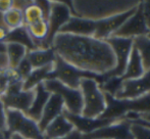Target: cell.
<instances>
[{
  "mask_svg": "<svg viewBox=\"0 0 150 139\" xmlns=\"http://www.w3.org/2000/svg\"><path fill=\"white\" fill-rule=\"evenodd\" d=\"M79 89L83 96L82 116L87 118H99L106 109L104 92L93 79H82Z\"/></svg>",
  "mask_w": 150,
  "mask_h": 139,
  "instance_id": "277c9868",
  "label": "cell"
},
{
  "mask_svg": "<svg viewBox=\"0 0 150 139\" xmlns=\"http://www.w3.org/2000/svg\"><path fill=\"white\" fill-rule=\"evenodd\" d=\"M6 131V111L4 105L0 100V133H5Z\"/></svg>",
  "mask_w": 150,
  "mask_h": 139,
  "instance_id": "836d02e7",
  "label": "cell"
},
{
  "mask_svg": "<svg viewBox=\"0 0 150 139\" xmlns=\"http://www.w3.org/2000/svg\"><path fill=\"white\" fill-rule=\"evenodd\" d=\"M52 70H53V65H49V66H45L38 69H33L30 75L23 81V89H35L36 86L48 80V76H49V73Z\"/></svg>",
  "mask_w": 150,
  "mask_h": 139,
  "instance_id": "7402d4cb",
  "label": "cell"
},
{
  "mask_svg": "<svg viewBox=\"0 0 150 139\" xmlns=\"http://www.w3.org/2000/svg\"><path fill=\"white\" fill-rule=\"evenodd\" d=\"M136 9L137 7H133L127 11L96 21V31L93 37L99 40H106L119 30L122 25L136 11Z\"/></svg>",
  "mask_w": 150,
  "mask_h": 139,
  "instance_id": "7c38bea8",
  "label": "cell"
},
{
  "mask_svg": "<svg viewBox=\"0 0 150 139\" xmlns=\"http://www.w3.org/2000/svg\"><path fill=\"white\" fill-rule=\"evenodd\" d=\"M150 92V70L140 78L124 80L120 91L115 96L117 99H134Z\"/></svg>",
  "mask_w": 150,
  "mask_h": 139,
  "instance_id": "8fae6325",
  "label": "cell"
},
{
  "mask_svg": "<svg viewBox=\"0 0 150 139\" xmlns=\"http://www.w3.org/2000/svg\"><path fill=\"white\" fill-rule=\"evenodd\" d=\"M0 70H1V69H0Z\"/></svg>",
  "mask_w": 150,
  "mask_h": 139,
  "instance_id": "bcb514c9",
  "label": "cell"
},
{
  "mask_svg": "<svg viewBox=\"0 0 150 139\" xmlns=\"http://www.w3.org/2000/svg\"><path fill=\"white\" fill-rule=\"evenodd\" d=\"M9 139H26V138L18 135V134H11V135L9 136Z\"/></svg>",
  "mask_w": 150,
  "mask_h": 139,
  "instance_id": "60d3db41",
  "label": "cell"
},
{
  "mask_svg": "<svg viewBox=\"0 0 150 139\" xmlns=\"http://www.w3.org/2000/svg\"><path fill=\"white\" fill-rule=\"evenodd\" d=\"M75 129L71 123L61 113L56 119H54L43 131L45 139H57L64 137Z\"/></svg>",
  "mask_w": 150,
  "mask_h": 139,
  "instance_id": "ac0fdd59",
  "label": "cell"
},
{
  "mask_svg": "<svg viewBox=\"0 0 150 139\" xmlns=\"http://www.w3.org/2000/svg\"><path fill=\"white\" fill-rule=\"evenodd\" d=\"M133 45L138 49L139 53H140L145 71L150 70V38L147 36L136 37L134 38Z\"/></svg>",
  "mask_w": 150,
  "mask_h": 139,
  "instance_id": "484cf974",
  "label": "cell"
},
{
  "mask_svg": "<svg viewBox=\"0 0 150 139\" xmlns=\"http://www.w3.org/2000/svg\"><path fill=\"white\" fill-rule=\"evenodd\" d=\"M71 12L65 5L58 3H52L51 11L47 18L48 27V36L45 39V41L42 44L41 49H47V48H52V43H53L54 37L59 33L60 29L67 23V21L71 18Z\"/></svg>",
  "mask_w": 150,
  "mask_h": 139,
  "instance_id": "9c48e42d",
  "label": "cell"
},
{
  "mask_svg": "<svg viewBox=\"0 0 150 139\" xmlns=\"http://www.w3.org/2000/svg\"><path fill=\"white\" fill-rule=\"evenodd\" d=\"M35 97V89H23V80L14 79L10 81L5 92L0 96V100L6 109H16L26 115Z\"/></svg>",
  "mask_w": 150,
  "mask_h": 139,
  "instance_id": "8992f818",
  "label": "cell"
},
{
  "mask_svg": "<svg viewBox=\"0 0 150 139\" xmlns=\"http://www.w3.org/2000/svg\"><path fill=\"white\" fill-rule=\"evenodd\" d=\"M124 82L122 77H108L107 80L100 86V89L104 93H108L115 97L120 91L122 84Z\"/></svg>",
  "mask_w": 150,
  "mask_h": 139,
  "instance_id": "4316f807",
  "label": "cell"
},
{
  "mask_svg": "<svg viewBox=\"0 0 150 139\" xmlns=\"http://www.w3.org/2000/svg\"><path fill=\"white\" fill-rule=\"evenodd\" d=\"M14 79H21L20 76L16 72V70L9 68L0 70V96L5 92L10 81H12Z\"/></svg>",
  "mask_w": 150,
  "mask_h": 139,
  "instance_id": "f1b7e54d",
  "label": "cell"
},
{
  "mask_svg": "<svg viewBox=\"0 0 150 139\" xmlns=\"http://www.w3.org/2000/svg\"><path fill=\"white\" fill-rule=\"evenodd\" d=\"M145 73V69L143 67L142 58L139 53L138 49L133 45L130 57L127 62V67L125 73L122 75V80H132L140 78Z\"/></svg>",
  "mask_w": 150,
  "mask_h": 139,
  "instance_id": "ffe728a7",
  "label": "cell"
},
{
  "mask_svg": "<svg viewBox=\"0 0 150 139\" xmlns=\"http://www.w3.org/2000/svg\"><path fill=\"white\" fill-rule=\"evenodd\" d=\"M131 126L132 124L128 120H117L92 133L83 135V139H134Z\"/></svg>",
  "mask_w": 150,
  "mask_h": 139,
  "instance_id": "30bf717a",
  "label": "cell"
},
{
  "mask_svg": "<svg viewBox=\"0 0 150 139\" xmlns=\"http://www.w3.org/2000/svg\"><path fill=\"white\" fill-rule=\"evenodd\" d=\"M18 134L26 139H45L38 123L16 109H6V131L4 138Z\"/></svg>",
  "mask_w": 150,
  "mask_h": 139,
  "instance_id": "5b68a950",
  "label": "cell"
},
{
  "mask_svg": "<svg viewBox=\"0 0 150 139\" xmlns=\"http://www.w3.org/2000/svg\"><path fill=\"white\" fill-rule=\"evenodd\" d=\"M131 123V122H130ZM131 131L134 136V139H150V129L145 126L139 124L131 123Z\"/></svg>",
  "mask_w": 150,
  "mask_h": 139,
  "instance_id": "f546056e",
  "label": "cell"
},
{
  "mask_svg": "<svg viewBox=\"0 0 150 139\" xmlns=\"http://www.w3.org/2000/svg\"><path fill=\"white\" fill-rule=\"evenodd\" d=\"M57 139H83V134H81L79 131H77V130L74 129L71 133L67 134V135H65L64 137L57 138Z\"/></svg>",
  "mask_w": 150,
  "mask_h": 139,
  "instance_id": "8d00e7d4",
  "label": "cell"
},
{
  "mask_svg": "<svg viewBox=\"0 0 150 139\" xmlns=\"http://www.w3.org/2000/svg\"><path fill=\"white\" fill-rule=\"evenodd\" d=\"M141 6H142L143 18L146 23L147 28L150 31V0H141Z\"/></svg>",
  "mask_w": 150,
  "mask_h": 139,
  "instance_id": "d6a6232c",
  "label": "cell"
},
{
  "mask_svg": "<svg viewBox=\"0 0 150 139\" xmlns=\"http://www.w3.org/2000/svg\"><path fill=\"white\" fill-rule=\"evenodd\" d=\"M105 41L110 45L115 56V67L111 71L107 72L105 75L108 77H122L127 62L130 57L132 51L134 39L133 38H122V37H111L107 38Z\"/></svg>",
  "mask_w": 150,
  "mask_h": 139,
  "instance_id": "ba28073f",
  "label": "cell"
},
{
  "mask_svg": "<svg viewBox=\"0 0 150 139\" xmlns=\"http://www.w3.org/2000/svg\"><path fill=\"white\" fill-rule=\"evenodd\" d=\"M106 109L99 118L120 120L127 113H150V92L134 99H117L108 93H104Z\"/></svg>",
  "mask_w": 150,
  "mask_h": 139,
  "instance_id": "3957f363",
  "label": "cell"
},
{
  "mask_svg": "<svg viewBox=\"0 0 150 139\" xmlns=\"http://www.w3.org/2000/svg\"><path fill=\"white\" fill-rule=\"evenodd\" d=\"M50 95H51V93L46 90L43 83L36 86L35 97H34L33 102H32L29 111L26 113V116H28L29 118H31L32 120H34V121H36L38 123L42 116L44 106L47 104Z\"/></svg>",
  "mask_w": 150,
  "mask_h": 139,
  "instance_id": "e0dca14e",
  "label": "cell"
},
{
  "mask_svg": "<svg viewBox=\"0 0 150 139\" xmlns=\"http://www.w3.org/2000/svg\"><path fill=\"white\" fill-rule=\"evenodd\" d=\"M52 48L67 62L96 74H106L115 67V56L105 40L58 33Z\"/></svg>",
  "mask_w": 150,
  "mask_h": 139,
  "instance_id": "6da1fadb",
  "label": "cell"
},
{
  "mask_svg": "<svg viewBox=\"0 0 150 139\" xmlns=\"http://www.w3.org/2000/svg\"><path fill=\"white\" fill-rule=\"evenodd\" d=\"M27 58L32 65L33 69L53 65L56 58V53L53 48L47 49H35L27 52Z\"/></svg>",
  "mask_w": 150,
  "mask_h": 139,
  "instance_id": "d6986e66",
  "label": "cell"
},
{
  "mask_svg": "<svg viewBox=\"0 0 150 139\" xmlns=\"http://www.w3.org/2000/svg\"><path fill=\"white\" fill-rule=\"evenodd\" d=\"M24 12V18H25V25H29L32 23H35L37 21L42 20L43 18V13L40 10L38 6H36L34 3H31L27 5L26 7L23 9Z\"/></svg>",
  "mask_w": 150,
  "mask_h": 139,
  "instance_id": "83f0119b",
  "label": "cell"
},
{
  "mask_svg": "<svg viewBox=\"0 0 150 139\" xmlns=\"http://www.w3.org/2000/svg\"><path fill=\"white\" fill-rule=\"evenodd\" d=\"M28 30L29 34L34 40L36 46L38 49H41L42 44L45 41V39L48 36V31H49V27H48V22L44 18L40 21H37L35 23H32L29 25H25Z\"/></svg>",
  "mask_w": 150,
  "mask_h": 139,
  "instance_id": "603a6c76",
  "label": "cell"
},
{
  "mask_svg": "<svg viewBox=\"0 0 150 139\" xmlns=\"http://www.w3.org/2000/svg\"><path fill=\"white\" fill-rule=\"evenodd\" d=\"M52 3H58L65 5L67 7H69V9L71 10V14H74V16H77V12L75 9V5H74V0H49Z\"/></svg>",
  "mask_w": 150,
  "mask_h": 139,
  "instance_id": "d590c367",
  "label": "cell"
},
{
  "mask_svg": "<svg viewBox=\"0 0 150 139\" xmlns=\"http://www.w3.org/2000/svg\"><path fill=\"white\" fill-rule=\"evenodd\" d=\"M147 37H149V38H150V33H149V34H148V35H147Z\"/></svg>",
  "mask_w": 150,
  "mask_h": 139,
  "instance_id": "f6af8a7d",
  "label": "cell"
},
{
  "mask_svg": "<svg viewBox=\"0 0 150 139\" xmlns=\"http://www.w3.org/2000/svg\"><path fill=\"white\" fill-rule=\"evenodd\" d=\"M6 50V44L5 43H0V53H4Z\"/></svg>",
  "mask_w": 150,
  "mask_h": 139,
  "instance_id": "b9f144b4",
  "label": "cell"
},
{
  "mask_svg": "<svg viewBox=\"0 0 150 139\" xmlns=\"http://www.w3.org/2000/svg\"><path fill=\"white\" fill-rule=\"evenodd\" d=\"M33 3L40 8V10L43 13L44 20L47 21L48 16L50 14V11H51L52 2H50L49 0H33Z\"/></svg>",
  "mask_w": 150,
  "mask_h": 139,
  "instance_id": "1f68e13d",
  "label": "cell"
},
{
  "mask_svg": "<svg viewBox=\"0 0 150 139\" xmlns=\"http://www.w3.org/2000/svg\"><path fill=\"white\" fill-rule=\"evenodd\" d=\"M43 84L47 91L57 94L62 98L65 111L74 115H81L83 111V96L81 90L69 87L55 79L46 80Z\"/></svg>",
  "mask_w": 150,
  "mask_h": 139,
  "instance_id": "52a82bcc",
  "label": "cell"
},
{
  "mask_svg": "<svg viewBox=\"0 0 150 139\" xmlns=\"http://www.w3.org/2000/svg\"><path fill=\"white\" fill-rule=\"evenodd\" d=\"M85 78L95 80L99 84V86H101L107 80V76L105 74H96L93 72L84 71L67 62L56 54L55 62L53 64V70L49 73L48 80H58L69 87L79 89L82 79H85Z\"/></svg>",
  "mask_w": 150,
  "mask_h": 139,
  "instance_id": "7a4b0ae2",
  "label": "cell"
},
{
  "mask_svg": "<svg viewBox=\"0 0 150 139\" xmlns=\"http://www.w3.org/2000/svg\"><path fill=\"white\" fill-rule=\"evenodd\" d=\"M0 139H5V138H4V136H3V135H2V134H1V133H0Z\"/></svg>",
  "mask_w": 150,
  "mask_h": 139,
  "instance_id": "ee69618b",
  "label": "cell"
},
{
  "mask_svg": "<svg viewBox=\"0 0 150 139\" xmlns=\"http://www.w3.org/2000/svg\"><path fill=\"white\" fill-rule=\"evenodd\" d=\"M150 33L143 18L141 3L137 6V9L112 36L122 38H136L140 36H147ZM111 37V36H110Z\"/></svg>",
  "mask_w": 150,
  "mask_h": 139,
  "instance_id": "4fadbf2b",
  "label": "cell"
},
{
  "mask_svg": "<svg viewBox=\"0 0 150 139\" xmlns=\"http://www.w3.org/2000/svg\"><path fill=\"white\" fill-rule=\"evenodd\" d=\"M8 32H9V30L4 25H0V43H5Z\"/></svg>",
  "mask_w": 150,
  "mask_h": 139,
  "instance_id": "74e56055",
  "label": "cell"
},
{
  "mask_svg": "<svg viewBox=\"0 0 150 139\" xmlns=\"http://www.w3.org/2000/svg\"><path fill=\"white\" fill-rule=\"evenodd\" d=\"M16 0H0V13L3 14L4 12L16 7Z\"/></svg>",
  "mask_w": 150,
  "mask_h": 139,
  "instance_id": "e575fe53",
  "label": "cell"
},
{
  "mask_svg": "<svg viewBox=\"0 0 150 139\" xmlns=\"http://www.w3.org/2000/svg\"><path fill=\"white\" fill-rule=\"evenodd\" d=\"M128 121H130V120H128ZM131 123H134V124H139V125H142V126H145V127L149 128L150 129V124L147 123V122H145L144 120L142 119H136V120H132V121H130Z\"/></svg>",
  "mask_w": 150,
  "mask_h": 139,
  "instance_id": "ab89813d",
  "label": "cell"
},
{
  "mask_svg": "<svg viewBox=\"0 0 150 139\" xmlns=\"http://www.w3.org/2000/svg\"><path fill=\"white\" fill-rule=\"evenodd\" d=\"M63 109H64V104H63L62 98L57 94L51 93L47 104L43 109L41 118L38 122V126L42 133L54 119H56L58 116L63 113Z\"/></svg>",
  "mask_w": 150,
  "mask_h": 139,
  "instance_id": "2e32d148",
  "label": "cell"
},
{
  "mask_svg": "<svg viewBox=\"0 0 150 139\" xmlns=\"http://www.w3.org/2000/svg\"><path fill=\"white\" fill-rule=\"evenodd\" d=\"M5 43L21 44V45L25 46V47L28 49V51L38 49L35 42L32 39V37L30 36V34H29L28 30H27L25 25L22 27H18V28L9 30L7 37H6Z\"/></svg>",
  "mask_w": 150,
  "mask_h": 139,
  "instance_id": "44dd1931",
  "label": "cell"
},
{
  "mask_svg": "<svg viewBox=\"0 0 150 139\" xmlns=\"http://www.w3.org/2000/svg\"><path fill=\"white\" fill-rule=\"evenodd\" d=\"M5 44H6L5 54H6V57H7L8 68L14 70L18 66V64L26 57L28 49L25 46L18 43H5Z\"/></svg>",
  "mask_w": 150,
  "mask_h": 139,
  "instance_id": "cb8c5ba5",
  "label": "cell"
},
{
  "mask_svg": "<svg viewBox=\"0 0 150 139\" xmlns=\"http://www.w3.org/2000/svg\"><path fill=\"white\" fill-rule=\"evenodd\" d=\"M63 116L69 120L74 126L75 130L79 131L83 135H87L100 128L115 123L117 120L104 119V118H87L82 115H74L63 109Z\"/></svg>",
  "mask_w": 150,
  "mask_h": 139,
  "instance_id": "5bb4252c",
  "label": "cell"
},
{
  "mask_svg": "<svg viewBox=\"0 0 150 139\" xmlns=\"http://www.w3.org/2000/svg\"><path fill=\"white\" fill-rule=\"evenodd\" d=\"M95 31H96V21L83 18L80 16H71L67 24L60 29L59 33L92 37Z\"/></svg>",
  "mask_w": 150,
  "mask_h": 139,
  "instance_id": "9a60e30c",
  "label": "cell"
},
{
  "mask_svg": "<svg viewBox=\"0 0 150 139\" xmlns=\"http://www.w3.org/2000/svg\"><path fill=\"white\" fill-rule=\"evenodd\" d=\"M14 70H16V72L18 73V75L20 76L21 79L24 81V80L30 75L31 72L33 71V67H32V65L30 64V62H29L26 56Z\"/></svg>",
  "mask_w": 150,
  "mask_h": 139,
  "instance_id": "4dcf8cb0",
  "label": "cell"
},
{
  "mask_svg": "<svg viewBox=\"0 0 150 139\" xmlns=\"http://www.w3.org/2000/svg\"><path fill=\"white\" fill-rule=\"evenodd\" d=\"M2 23L8 30H12V29L24 26L25 18L23 9L13 7L8 10V11L4 12L2 14Z\"/></svg>",
  "mask_w": 150,
  "mask_h": 139,
  "instance_id": "d4e9b609",
  "label": "cell"
},
{
  "mask_svg": "<svg viewBox=\"0 0 150 139\" xmlns=\"http://www.w3.org/2000/svg\"><path fill=\"white\" fill-rule=\"evenodd\" d=\"M0 25H3V23H2V14L0 13Z\"/></svg>",
  "mask_w": 150,
  "mask_h": 139,
  "instance_id": "7bdbcfd3",
  "label": "cell"
},
{
  "mask_svg": "<svg viewBox=\"0 0 150 139\" xmlns=\"http://www.w3.org/2000/svg\"><path fill=\"white\" fill-rule=\"evenodd\" d=\"M16 7L21 8V9H24L27 5L33 3V0H16Z\"/></svg>",
  "mask_w": 150,
  "mask_h": 139,
  "instance_id": "f35d334b",
  "label": "cell"
}]
</instances>
